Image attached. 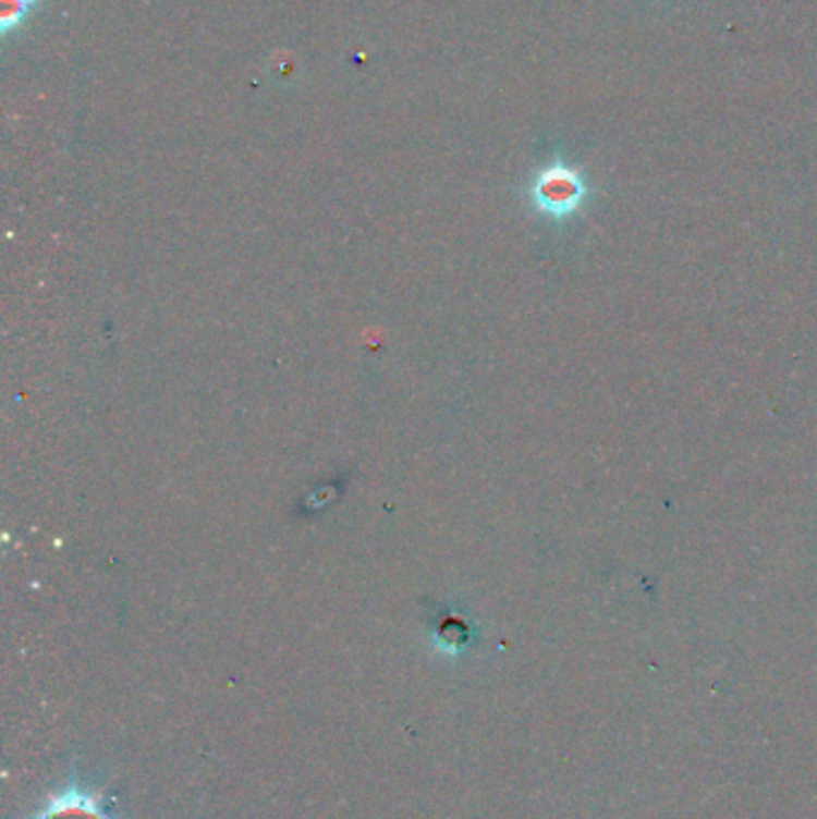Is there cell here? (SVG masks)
Listing matches in <instances>:
<instances>
[{"instance_id": "obj_3", "label": "cell", "mask_w": 817, "mask_h": 819, "mask_svg": "<svg viewBox=\"0 0 817 819\" xmlns=\"http://www.w3.org/2000/svg\"><path fill=\"white\" fill-rule=\"evenodd\" d=\"M29 8L27 0H0V32L5 36L17 32L27 22Z\"/></svg>"}, {"instance_id": "obj_2", "label": "cell", "mask_w": 817, "mask_h": 819, "mask_svg": "<svg viewBox=\"0 0 817 819\" xmlns=\"http://www.w3.org/2000/svg\"><path fill=\"white\" fill-rule=\"evenodd\" d=\"M585 195L587 185L583 175L563 161H554L542 168L531 187L535 207L542 213L554 216V219H563V216L573 213L583 204Z\"/></svg>"}, {"instance_id": "obj_1", "label": "cell", "mask_w": 817, "mask_h": 819, "mask_svg": "<svg viewBox=\"0 0 817 819\" xmlns=\"http://www.w3.org/2000/svg\"><path fill=\"white\" fill-rule=\"evenodd\" d=\"M29 819H120L115 798L106 791L82 781L77 767L72 765L68 781L60 791H53L41 808H36Z\"/></svg>"}, {"instance_id": "obj_4", "label": "cell", "mask_w": 817, "mask_h": 819, "mask_svg": "<svg viewBox=\"0 0 817 819\" xmlns=\"http://www.w3.org/2000/svg\"><path fill=\"white\" fill-rule=\"evenodd\" d=\"M27 3H29V5H36V3H39V0H27Z\"/></svg>"}]
</instances>
